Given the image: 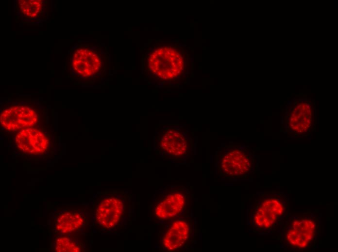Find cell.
<instances>
[{"label":"cell","instance_id":"cell-6","mask_svg":"<svg viewBox=\"0 0 338 252\" xmlns=\"http://www.w3.org/2000/svg\"><path fill=\"white\" fill-rule=\"evenodd\" d=\"M37 120L36 112L26 106L7 108L0 115L1 125L11 131L30 128L36 124Z\"/></svg>","mask_w":338,"mask_h":252},{"label":"cell","instance_id":"cell-1","mask_svg":"<svg viewBox=\"0 0 338 252\" xmlns=\"http://www.w3.org/2000/svg\"><path fill=\"white\" fill-rule=\"evenodd\" d=\"M134 211L132 194L121 189L112 190L95 202L94 223L103 231L119 234L132 225Z\"/></svg>","mask_w":338,"mask_h":252},{"label":"cell","instance_id":"cell-3","mask_svg":"<svg viewBox=\"0 0 338 252\" xmlns=\"http://www.w3.org/2000/svg\"><path fill=\"white\" fill-rule=\"evenodd\" d=\"M162 227L158 233L157 247L161 251L184 250L191 245L193 222L187 216L177 217Z\"/></svg>","mask_w":338,"mask_h":252},{"label":"cell","instance_id":"cell-5","mask_svg":"<svg viewBox=\"0 0 338 252\" xmlns=\"http://www.w3.org/2000/svg\"><path fill=\"white\" fill-rule=\"evenodd\" d=\"M158 145L163 155L174 159L186 157L191 149V144L187 138L175 128L165 131L160 137Z\"/></svg>","mask_w":338,"mask_h":252},{"label":"cell","instance_id":"cell-8","mask_svg":"<svg viewBox=\"0 0 338 252\" xmlns=\"http://www.w3.org/2000/svg\"><path fill=\"white\" fill-rule=\"evenodd\" d=\"M316 229V223L311 219L295 220L287 231V239L294 247L305 248L314 239Z\"/></svg>","mask_w":338,"mask_h":252},{"label":"cell","instance_id":"cell-4","mask_svg":"<svg viewBox=\"0 0 338 252\" xmlns=\"http://www.w3.org/2000/svg\"><path fill=\"white\" fill-rule=\"evenodd\" d=\"M218 169L225 177H237L248 173L252 168L253 160L249 153L238 148L223 149L218 153Z\"/></svg>","mask_w":338,"mask_h":252},{"label":"cell","instance_id":"cell-10","mask_svg":"<svg viewBox=\"0 0 338 252\" xmlns=\"http://www.w3.org/2000/svg\"><path fill=\"white\" fill-rule=\"evenodd\" d=\"M98 56L87 49H78L74 54L72 66L75 71L83 76L93 74L100 67Z\"/></svg>","mask_w":338,"mask_h":252},{"label":"cell","instance_id":"cell-2","mask_svg":"<svg viewBox=\"0 0 338 252\" xmlns=\"http://www.w3.org/2000/svg\"><path fill=\"white\" fill-rule=\"evenodd\" d=\"M190 194L181 185L169 186L156 191L149 206V220L166 222L185 211Z\"/></svg>","mask_w":338,"mask_h":252},{"label":"cell","instance_id":"cell-12","mask_svg":"<svg viewBox=\"0 0 338 252\" xmlns=\"http://www.w3.org/2000/svg\"><path fill=\"white\" fill-rule=\"evenodd\" d=\"M54 249L58 252H79L82 251V246L74 240L62 236L55 240Z\"/></svg>","mask_w":338,"mask_h":252},{"label":"cell","instance_id":"cell-11","mask_svg":"<svg viewBox=\"0 0 338 252\" xmlns=\"http://www.w3.org/2000/svg\"><path fill=\"white\" fill-rule=\"evenodd\" d=\"M85 223V219L77 211L69 210L60 214L55 222V229L62 234L73 232L82 228Z\"/></svg>","mask_w":338,"mask_h":252},{"label":"cell","instance_id":"cell-9","mask_svg":"<svg viewBox=\"0 0 338 252\" xmlns=\"http://www.w3.org/2000/svg\"><path fill=\"white\" fill-rule=\"evenodd\" d=\"M284 206L275 198H268L257 207L253 215V222L260 228L271 226L283 214Z\"/></svg>","mask_w":338,"mask_h":252},{"label":"cell","instance_id":"cell-7","mask_svg":"<svg viewBox=\"0 0 338 252\" xmlns=\"http://www.w3.org/2000/svg\"><path fill=\"white\" fill-rule=\"evenodd\" d=\"M49 139L42 132L28 128L19 130L16 135V143L19 149L31 155H37L47 151Z\"/></svg>","mask_w":338,"mask_h":252},{"label":"cell","instance_id":"cell-13","mask_svg":"<svg viewBox=\"0 0 338 252\" xmlns=\"http://www.w3.org/2000/svg\"><path fill=\"white\" fill-rule=\"evenodd\" d=\"M18 4L22 13L31 17L36 16L42 8V2L39 0H19Z\"/></svg>","mask_w":338,"mask_h":252}]
</instances>
